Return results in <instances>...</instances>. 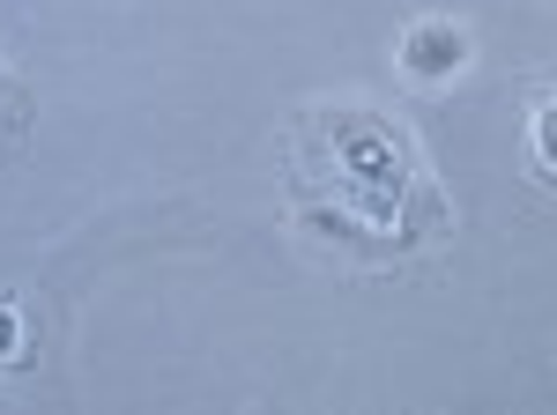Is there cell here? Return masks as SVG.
<instances>
[{
    "label": "cell",
    "instance_id": "6da1fadb",
    "mask_svg": "<svg viewBox=\"0 0 557 415\" xmlns=\"http://www.w3.org/2000/svg\"><path fill=\"white\" fill-rule=\"evenodd\" d=\"M298 238H305V246H335V252H349L357 267H386V260H401V252L417 246V230L372 223V215H357V208H335V201H305V208H298Z\"/></svg>",
    "mask_w": 557,
    "mask_h": 415
},
{
    "label": "cell",
    "instance_id": "7a4b0ae2",
    "mask_svg": "<svg viewBox=\"0 0 557 415\" xmlns=\"http://www.w3.org/2000/svg\"><path fill=\"white\" fill-rule=\"evenodd\" d=\"M394 60H401V83L446 89V83H461V67L475 60V38H469V23H461V15H424V23H409V30H401Z\"/></svg>",
    "mask_w": 557,
    "mask_h": 415
},
{
    "label": "cell",
    "instance_id": "3957f363",
    "mask_svg": "<svg viewBox=\"0 0 557 415\" xmlns=\"http://www.w3.org/2000/svg\"><path fill=\"white\" fill-rule=\"evenodd\" d=\"M528 134H535V164H543V178H557V97L535 104V126H528Z\"/></svg>",
    "mask_w": 557,
    "mask_h": 415
},
{
    "label": "cell",
    "instance_id": "277c9868",
    "mask_svg": "<svg viewBox=\"0 0 557 415\" xmlns=\"http://www.w3.org/2000/svg\"><path fill=\"white\" fill-rule=\"evenodd\" d=\"M23 341H30V327H23V312L0 297V364H15L23 356Z\"/></svg>",
    "mask_w": 557,
    "mask_h": 415
}]
</instances>
